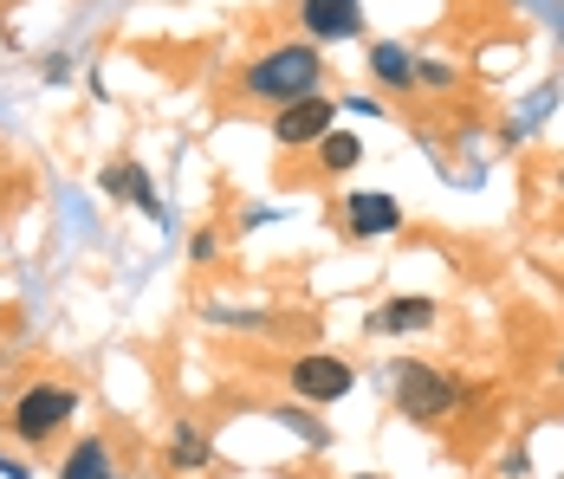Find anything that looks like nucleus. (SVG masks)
Listing matches in <instances>:
<instances>
[{
  "mask_svg": "<svg viewBox=\"0 0 564 479\" xmlns=\"http://www.w3.org/2000/svg\"><path fill=\"white\" fill-rule=\"evenodd\" d=\"M395 409L409 415V422H448L454 409H460V382L442 375L435 363H402L395 370Z\"/></svg>",
  "mask_w": 564,
  "mask_h": 479,
  "instance_id": "obj_2",
  "label": "nucleus"
},
{
  "mask_svg": "<svg viewBox=\"0 0 564 479\" xmlns=\"http://www.w3.org/2000/svg\"><path fill=\"white\" fill-rule=\"evenodd\" d=\"M208 460H215V454H208L202 427H195V422H182V427H175V440H170V467H175V473H202Z\"/></svg>",
  "mask_w": 564,
  "mask_h": 479,
  "instance_id": "obj_11",
  "label": "nucleus"
},
{
  "mask_svg": "<svg viewBox=\"0 0 564 479\" xmlns=\"http://www.w3.org/2000/svg\"><path fill=\"white\" fill-rule=\"evenodd\" d=\"M215 253H221V240H215V233H208V227H202V233H195V240H188V260H195V266H208V260H215Z\"/></svg>",
  "mask_w": 564,
  "mask_h": 479,
  "instance_id": "obj_14",
  "label": "nucleus"
},
{
  "mask_svg": "<svg viewBox=\"0 0 564 479\" xmlns=\"http://www.w3.org/2000/svg\"><path fill=\"white\" fill-rule=\"evenodd\" d=\"M58 479H111V447H105V440H78V447L65 454V473Z\"/></svg>",
  "mask_w": 564,
  "mask_h": 479,
  "instance_id": "obj_12",
  "label": "nucleus"
},
{
  "mask_svg": "<svg viewBox=\"0 0 564 479\" xmlns=\"http://www.w3.org/2000/svg\"><path fill=\"white\" fill-rule=\"evenodd\" d=\"M357 156H364V143H357V137H344V130H325V137H318V168H325V175L357 168Z\"/></svg>",
  "mask_w": 564,
  "mask_h": 479,
  "instance_id": "obj_13",
  "label": "nucleus"
},
{
  "mask_svg": "<svg viewBox=\"0 0 564 479\" xmlns=\"http://www.w3.org/2000/svg\"><path fill=\"white\" fill-rule=\"evenodd\" d=\"M370 324H377V330H390V337H402V330H429V324H435V298L402 292V298H390V305H383Z\"/></svg>",
  "mask_w": 564,
  "mask_h": 479,
  "instance_id": "obj_8",
  "label": "nucleus"
},
{
  "mask_svg": "<svg viewBox=\"0 0 564 479\" xmlns=\"http://www.w3.org/2000/svg\"><path fill=\"white\" fill-rule=\"evenodd\" d=\"M72 409H78V395H72L65 382H40V389H26V395L13 402V434H20L26 447H46L58 427L72 422Z\"/></svg>",
  "mask_w": 564,
  "mask_h": 479,
  "instance_id": "obj_3",
  "label": "nucleus"
},
{
  "mask_svg": "<svg viewBox=\"0 0 564 479\" xmlns=\"http://www.w3.org/2000/svg\"><path fill=\"white\" fill-rule=\"evenodd\" d=\"M105 195H130L143 214L163 208V202H156V188H150V175H143L137 162H117V168H105Z\"/></svg>",
  "mask_w": 564,
  "mask_h": 479,
  "instance_id": "obj_9",
  "label": "nucleus"
},
{
  "mask_svg": "<svg viewBox=\"0 0 564 479\" xmlns=\"http://www.w3.org/2000/svg\"><path fill=\"white\" fill-rule=\"evenodd\" d=\"M364 479H377V473H364Z\"/></svg>",
  "mask_w": 564,
  "mask_h": 479,
  "instance_id": "obj_16",
  "label": "nucleus"
},
{
  "mask_svg": "<svg viewBox=\"0 0 564 479\" xmlns=\"http://www.w3.org/2000/svg\"><path fill=\"white\" fill-rule=\"evenodd\" d=\"M240 85H247L253 98H267V105H292V98H312V91L325 85V58L312 53L305 40H292V46H273V53L253 58Z\"/></svg>",
  "mask_w": 564,
  "mask_h": 479,
  "instance_id": "obj_1",
  "label": "nucleus"
},
{
  "mask_svg": "<svg viewBox=\"0 0 564 479\" xmlns=\"http://www.w3.org/2000/svg\"><path fill=\"white\" fill-rule=\"evenodd\" d=\"M344 227L357 233V240H383L402 227V208H395L390 195H350L344 202Z\"/></svg>",
  "mask_w": 564,
  "mask_h": 479,
  "instance_id": "obj_7",
  "label": "nucleus"
},
{
  "mask_svg": "<svg viewBox=\"0 0 564 479\" xmlns=\"http://www.w3.org/2000/svg\"><path fill=\"white\" fill-rule=\"evenodd\" d=\"M350 363L344 357H299L292 363V389L305 395V402H338V395H350Z\"/></svg>",
  "mask_w": 564,
  "mask_h": 479,
  "instance_id": "obj_5",
  "label": "nucleus"
},
{
  "mask_svg": "<svg viewBox=\"0 0 564 479\" xmlns=\"http://www.w3.org/2000/svg\"><path fill=\"white\" fill-rule=\"evenodd\" d=\"M558 188H564V175H558Z\"/></svg>",
  "mask_w": 564,
  "mask_h": 479,
  "instance_id": "obj_15",
  "label": "nucleus"
},
{
  "mask_svg": "<svg viewBox=\"0 0 564 479\" xmlns=\"http://www.w3.org/2000/svg\"><path fill=\"white\" fill-rule=\"evenodd\" d=\"M370 72H377V78H383L390 91H409V85H415V58L402 53L395 40H383V46H370Z\"/></svg>",
  "mask_w": 564,
  "mask_h": 479,
  "instance_id": "obj_10",
  "label": "nucleus"
},
{
  "mask_svg": "<svg viewBox=\"0 0 564 479\" xmlns=\"http://www.w3.org/2000/svg\"><path fill=\"white\" fill-rule=\"evenodd\" d=\"M332 117H338V105L332 98H292V105H280V117H273V137H280L285 150H305V143H318L325 130H332Z\"/></svg>",
  "mask_w": 564,
  "mask_h": 479,
  "instance_id": "obj_4",
  "label": "nucleus"
},
{
  "mask_svg": "<svg viewBox=\"0 0 564 479\" xmlns=\"http://www.w3.org/2000/svg\"><path fill=\"white\" fill-rule=\"evenodd\" d=\"M299 20L312 40H350L364 26V0H299Z\"/></svg>",
  "mask_w": 564,
  "mask_h": 479,
  "instance_id": "obj_6",
  "label": "nucleus"
}]
</instances>
